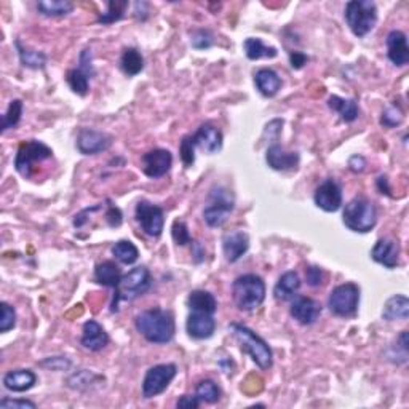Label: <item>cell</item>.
<instances>
[{
  "label": "cell",
  "mask_w": 409,
  "mask_h": 409,
  "mask_svg": "<svg viewBox=\"0 0 409 409\" xmlns=\"http://www.w3.org/2000/svg\"><path fill=\"white\" fill-rule=\"evenodd\" d=\"M128 7V2H109L108 3V13H103L98 18V23L110 24L119 21L123 18L125 10Z\"/></svg>",
  "instance_id": "74e56055"
},
{
  "label": "cell",
  "mask_w": 409,
  "mask_h": 409,
  "mask_svg": "<svg viewBox=\"0 0 409 409\" xmlns=\"http://www.w3.org/2000/svg\"><path fill=\"white\" fill-rule=\"evenodd\" d=\"M243 48H245V53H247L248 60H253V61L261 60V58H275L278 55L277 48L264 45L261 38H254V37L247 38L243 43Z\"/></svg>",
  "instance_id": "4dcf8cb0"
},
{
  "label": "cell",
  "mask_w": 409,
  "mask_h": 409,
  "mask_svg": "<svg viewBox=\"0 0 409 409\" xmlns=\"http://www.w3.org/2000/svg\"><path fill=\"white\" fill-rule=\"evenodd\" d=\"M190 43L194 48H199V50H205V48H210L213 45V36L211 32L205 31V29H200V31H195L192 34Z\"/></svg>",
  "instance_id": "7bdbcfd3"
},
{
  "label": "cell",
  "mask_w": 409,
  "mask_h": 409,
  "mask_svg": "<svg viewBox=\"0 0 409 409\" xmlns=\"http://www.w3.org/2000/svg\"><path fill=\"white\" fill-rule=\"evenodd\" d=\"M254 84H256L258 90L261 91V95L267 96V98L275 96L282 88V79L272 69H259L254 74Z\"/></svg>",
  "instance_id": "cb8c5ba5"
},
{
  "label": "cell",
  "mask_w": 409,
  "mask_h": 409,
  "mask_svg": "<svg viewBox=\"0 0 409 409\" xmlns=\"http://www.w3.org/2000/svg\"><path fill=\"white\" fill-rule=\"evenodd\" d=\"M74 10V3L67 0H40L37 3V12L48 18L66 16Z\"/></svg>",
  "instance_id": "f546056e"
},
{
  "label": "cell",
  "mask_w": 409,
  "mask_h": 409,
  "mask_svg": "<svg viewBox=\"0 0 409 409\" xmlns=\"http://www.w3.org/2000/svg\"><path fill=\"white\" fill-rule=\"evenodd\" d=\"M364 166H367V160H364L362 156H354L349 160V168L354 173H362L364 170Z\"/></svg>",
  "instance_id": "f907efd6"
},
{
  "label": "cell",
  "mask_w": 409,
  "mask_h": 409,
  "mask_svg": "<svg viewBox=\"0 0 409 409\" xmlns=\"http://www.w3.org/2000/svg\"><path fill=\"white\" fill-rule=\"evenodd\" d=\"M234 210V199L229 190L218 189L210 195V205L203 210V219L210 227H221Z\"/></svg>",
  "instance_id": "30bf717a"
},
{
  "label": "cell",
  "mask_w": 409,
  "mask_h": 409,
  "mask_svg": "<svg viewBox=\"0 0 409 409\" xmlns=\"http://www.w3.org/2000/svg\"><path fill=\"white\" fill-rule=\"evenodd\" d=\"M96 208H99V205L93 206V208H88V213H91V211H95ZM84 213L86 214V210L84 211ZM84 213H80V214H77V216H75V219H74V225H75V227H80V225H84V223H85Z\"/></svg>",
  "instance_id": "f5cc1de1"
},
{
  "label": "cell",
  "mask_w": 409,
  "mask_h": 409,
  "mask_svg": "<svg viewBox=\"0 0 409 409\" xmlns=\"http://www.w3.org/2000/svg\"><path fill=\"white\" fill-rule=\"evenodd\" d=\"M0 310H2V317H0V333H8L10 330L14 328L16 325V312L7 302L0 304Z\"/></svg>",
  "instance_id": "f35d334b"
},
{
  "label": "cell",
  "mask_w": 409,
  "mask_h": 409,
  "mask_svg": "<svg viewBox=\"0 0 409 409\" xmlns=\"http://www.w3.org/2000/svg\"><path fill=\"white\" fill-rule=\"evenodd\" d=\"M345 21L357 37H364L376 26L377 8L371 0H352L345 5Z\"/></svg>",
  "instance_id": "277c9868"
},
{
  "label": "cell",
  "mask_w": 409,
  "mask_h": 409,
  "mask_svg": "<svg viewBox=\"0 0 409 409\" xmlns=\"http://www.w3.org/2000/svg\"><path fill=\"white\" fill-rule=\"evenodd\" d=\"M21 115H23V101L13 99L8 106L7 112L3 115L2 132H7V129L16 127L19 120H21Z\"/></svg>",
  "instance_id": "8d00e7d4"
},
{
  "label": "cell",
  "mask_w": 409,
  "mask_h": 409,
  "mask_svg": "<svg viewBox=\"0 0 409 409\" xmlns=\"http://www.w3.org/2000/svg\"><path fill=\"white\" fill-rule=\"evenodd\" d=\"M371 258L377 264H382L387 269H395L400 259V247L398 242L392 238H381L371 249Z\"/></svg>",
  "instance_id": "d6986e66"
},
{
  "label": "cell",
  "mask_w": 409,
  "mask_h": 409,
  "mask_svg": "<svg viewBox=\"0 0 409 409\" xmlns=\"http://www.w3.org/2000/svg\"><path fill=\"white\" fill-rule=\"evenodd\" d=\"M387 56L398 67L409 62V47L406 34L401 31H392L387 36Z\"/></svg>",
  "instance_id": "44dd1931"
},
{
  "label": "cell",
  "mask_w": 409,
  "mask_h": 409,
  "mask_svg": "<svg viewBox=\"0 0 409 409\" xmlns=\"http://www.w3.org/2000/svg\"><path fill=\"white\" fill-rule=\"evenodd\" d=\"M177 369L175 364H157V367H152L146 373L142 381V397L149 400V398H153L160 395L170 386L173 379L176 377Z\"/></svg>",
  "instance_id": "9c48e42d"
},
{
  "label": "cell",
  "mask_w": 409,
  "mask_h": 409,
  "mask_svg": "<svg viewBox=\"0 0 409 409\" xmlns=\"http://www.w3.org/2000/svg\"><path fill=\"white\" fill-rule=\"evenodd\" d=\"M37 376L31 369H14L3 376V386L10 392H26L36 386Z\"/></svg>",
  "instance_id": "603a6c76"
},
{
  "label": "cell",
  "mask_w": 409,
  "mask_h": 409,
  "mask_svg": "<svg viewBox=\"0 0 409 409\" xmlns=\"http://www.w3.org/2000/svg\"><path fill=\"white\" fill-rule=\"evenodd\" d=\"M112 254L119 262L125 264V266L134 264L139 258L138 248L134 247V243L129 242V240H120V242L115 243L112 247Z\"/></svg>",
  "instance_id": "d6a6232c"
},
{
  "label": "cell",
  "mask_w": 409,
  "mask_h": 409,
  "mask_svg": "<svg viewBox=\"0 0 409 409\" xmlns=\"http://www.w3.org/2000/svg\"><path fill=\"white\" fill-rule=\"evenodd\" d=\"M51 157H53V151L47 146V144L36 141V139H31V141L23 142L21 146H19L16 157H14V168H16V171L21 176L31 177L34 165Z\"/></svg>",
  "instance_id": "ba28073f"
},
{
  "label": "cell",
  "mask_w": 409,
  "mask_h": 409,
  "mask_svg": "<svg viewBox=\"0 0 409 409\" xmlns=\"http://www.w3.org/2000/svg\"><path fill=\"white\" fill-rule=\"evenodd\" d=\"M403 122V112L400 110V108H397V106H391V108L384 110L382 117H381V123L384 127L387 128H393V127H398Z\"/></svg>",
  "instance_id": "60d3db41"
},
{
  "label": "cell",
  "mask_w": 409,
  "mask_h": 409,
  "mask_svg": "<svg viewBox=\"0 0 409 409\" xmlns=\"http://www.w3.org/2000/svg\"><path fill=\"white\" fill-rule=\"evenodd\" d=\"M106 221H108L110 227H119V225L122 224V211H120L117 206L110 205L108 213H106Z\"/></svg>",
  "instance_id": "7dc6e473"
},
{
  "label": "cell",
  "mask_w": 409,
  "mask_h": 409,
  "mask_svg": "<svg viewBox=\"0 0 409 409\" xmlns=\"http://www.w3.org/2000/svg\"><path fill=\"white\" fill-rule=\"evenodd\" d=\"M90 79L91 77L86 74V72L82 71L80 67L79 69L67 71V74H66V80H67V84H69L71 90L79 96H85L86 93H88Z\"/></svg>",
  "instance_id": "e575fe53"
},
{
  "label": "cell",
  "mask_w": 409,
  "mask_h": 409,
  "mask_svg": "<svg viewBox=\"0 0 409 409\" xmlns=\"http://www.w3.org/2000/svg\"><path fill=\"white\" fill-rule=\"evenodd\" d=\"M290 60H291V66L295 67V69H301L302 66L307 64V61H309V58H307L304 53L301 51H295L290 55Z\"/></svg>",
  "instance_id": "816d5d0a"
},
{
  "label": "cell",
  "mask_w": 409,
  "mask_h": 409,
  "mask_svg": "<svg viewBox=\"0 0 409 409\" xmlns=\"http://www.w3.org/2000/svg\"><path fill=\"white\" fill-rule=\"evenodd\" d=\"M266 162L272 170L277 171L296 170L297 165H299V153L288 152L283 147L278 146V144H273V146L267 149Z\"/></svg>",
  "instance_id": "ac0fdd59"
},
{
  "label": "cell",
  "mask_w": 409,
  "mask_h": 409,
  "mask_svg": "<svg viewBox=\"0 0 409 409\" xmlns=\"http://www.w3.org/2000/svg\"><path fill=\"white\" fill-rule=\"evenodd\" d=\"M232 296L235 306L240 310H256L266 299V285H264L262 278L254 273L240 275L232 283Z\"/></svg>",
  "instance_id": "7a4b0ae2"
},
{
  "label": "cell",
  "mask_w": 409,
  "mask_h": 409,
  "mask_svg": "<svg viewBox=\"0 0 409 409\" xmlns=\"http://www.w3.org/2000/svg\"><path fill=\"white\" fill-rule=\"evenodd\" d=\"M315 205L326 213H334L343 205V190L339 184L333 179H326L317 187L314 195Z\"/></svg>",
  "instance_id": "5bb4252c"
},
{
  "label": "cell",
  "mask_w": 409,
  "mask_h": 409,
  "mask_svg": "<svg viewBox=\"0 0 409 409\" xmlns=\"http://www.w3.org/2000/svg\"><path fill=\"white\" fill-rule=\"evenodd\" d=\"M195 397L199 398L200 401L210 403V405H213V403L218 401L219 397H221L219 387L216 386V382L210 381V379H206V381L199 382V386H197V391H195Z\"/></svg>",
  "instance_id": "d590c367"
},
{
  "label": "cell",
  "mask_w": 409,
  "mask_h": 409,
  "mask_svg": "<svg viewBox=\"0 0 409 409\" xmlns=\"http://www.w3.org/2000/svg\"><path fill=\"white\" fill-rule=\"evenodd\" d=\"M301 288V278L296 272H286L280 277V280L275 285L273 295L278 301H290L296 296V293Z\"/></svg>",
  "instance_id": "83f0119b"
},
{
  "label": "cell",
  "mask_w": 409,
  "mask_h": 409,
  "mask_svg": "<svg viewBox=\"0 0 409 409\" xmlns=\"http://www.w3.org/2000/svg\"><path fill=\"white\" fill-rule=\"evenodd\" d=\"M234 338L237 339L240 347L245 354H248L253 358V362L258 364L261 369H271L273 364V355L269 344L262 338L251 331L247 326L232 323L230 325Z\"/></svg>",
  "instance_id": "3957f363"
},
{
  "label": "cell",
  "mask_w": 409,
  "mask_h": 409,
  "mask_svg": "<svg viewBox=\"0 0 409 409\" xmlns=\"http://www.w3.org/2000/svg\"><path fill=\"white\" fill-rule=\"evenodd\" d=\"M120 67L128 77H133L144 69V58L136 48H127L120 60Z\"/></svg>",
  "instance_id": "1f68e13d"
},
{
  "label": "cell",
  "mask_w": 409,
  "mask_h": 409,
  "mask_svg": "<svg viewBox=\"0 0 409 409\" xmlns=\"http://www.w3.org/2000/svg\"><path fill=\"white\" fill-rule=\"evenodd\" d=\"M200 400L195 395H184L177 401V408H186V409H195L199 408Z\"/></svg>",
  "instance_id": "681fc988"
},
{
  "label": "cell",
  "mask_w": 409,
  "mask_h": 409,
  "mask_svg": "<svg viewBox=\"0 0 409 409\" xmlns=\"http://www.w3.org/2000/svg\"><path fill=\"white\" fill-rule=\"evenodd\" d=\"M194 247H195V251H194V254H195V261H197V262H200L201 259H203L205 253L201 251V247H200L199 243H194Z\"/></svg>",
  "instance_id": "db71d44e"
},
{
  "label": "cell",
  "mask_w": 409,
  "mask_h": 409,
  "mask_svg": "<svg viewBox=\"0 0 409 409\" xmlns=\"http://www.w3.org/2000/svg\"><path fill=\"white\" fill-rule=\"evenodd\" d=\"M192 139L195 147H200L206 153H216L223 149V133L211 123L201 125Z\"/></svg>",
  "instance_id": "e0dca14e"
},
{
  "label": "cell",
  "mask_w": 409,
  "mask_h": 409,
  "mask_svg": "<svg viewBox=\"0 0 409 409\" xmlns=\"http://www.w3.org/2000/svg\"><path fill=\"white\" fill-rule=\"evenodd\" d=\"M360 304V288L355 283L336 286L328 297V307L336 317H354Z\"/></svg>",
  "instance_id": "52a82bcc"
},
{
  "label": "cell",
  "mask_w": 409,
  "mask_h": 409,
  "mask_svg": "<svg viewBox=\"0 0 409 409\" xmlns=\"http://www.w3.org/2000/svg\"><path fill=\"white\" fill-rule=\"evenodd\" d=\"M171 234H173V238H175V242L177 245H181V247H184L187 243H192V237L189 234V230H187V225L186 223H182V221H175V224H173V229H171Z\"/></svg>",
  "instance_id": "b9f144b4"
},
{
  "label": "cell",
  "mask_w": 409,
  "mask_h": 409,
  "mask_svg": "<svg viewBox=\"0 0 409 409\" xmlns=\"http://www.w3.org/2000/svg\"><path fill=\"white\" fill-rule=\"evenodd\" d=\"M343 221L354 232L367 234L373 230L377 223L376 208L367 199H354L345 205Z\"/></svg>",
  "instance_id": "8992f818"
},
{
  "label": "cell",
  "mask_w": 409,
  "mask_h": 409,
  "mask_svg": "<svg viewBox=\"0 0 409 409\" xmlns=\"http://www.w3.org/2000/svg\"><path fill=\"white\" fill-rule=\"evenodd\" d=\"M290 314L293 319L297 321V323L306 325V326L314 325L321 315V306H320V302H317L315 299L301 296V297H296V299L293 301Z\"/></svg>",
  "instance_id": "9a60e30c"
},
{
  "label": "cell",
  "mask_w": 409,
  "mask_h": 409,
  "mask_svg": "<svg viewBox=\"0 0 409 409\" xmlns=\"http://www.w3.org/2000/svg\"><path fill=\"white\" fill-rule=\"evenodd\" d=\"M138 333L152 344H166L175 338L176 325L171 312L149 309L141 312L134 320Z\"/></svg>",
  "instance_id": "6da1fadb"
},
{
  "label": "cell",
  "mask_w": 409,
  "mask_h": 409,
  "mask_svg": "<svg viewBox=\"0 0 409 409\" xmlns=\"http://www.w3.org/2000/svg\"><path fill=\"white\" fill-rule=\"evenodd\" d=\"M306 278L310 286H320L323 283V272H321L320 267L310 266L306 269Z\"/></svg>",
  "instance_id": "bcb514c9"
},
{
  "label": "cell",
  "mask_w": 409,
  "mask_h": 409,
  "mask_svg": "<svg viewBox=\"0 0 409 409\" xmlns=\"http://www.w3.org/2000/svg\"><path fill=\"white\" fill-rule=\"evenodd\" d=\"M82 345L91 352H99L109 344V336L98 321L90 320L84 325V334L80 339Z\"/></svg>",
  "instance_id": "7402d4cb"
},
{
  "label": "cell",
  "mask_w": 409,
  "mask_h": 409,
  "mask_svg": "<svg viewBox=\"0 0 409 409\" xmlns=\"http://www.w3.org/2000/svg\"><path fill=\"white\" fill-rule=\"evenodd\" d=\"M186 330H187V334H189L192 339H197V340L208 339L216 331V320L213 319V315L210 314L194 312V314H190L189 319H187Z\"/></svg>",
  "instance_id": "2e32d148"
},
{
  "label": "cell",
  "mask_w": 409,
  "mask_h": 409,
  "mask_svg": "<svg viewBox=\"0 0 409 409\" xmlns=\"http://www.w3.org/2000/svg\"><path fill=\"white\" fill-rule=\"evenodd\" d=\"M80 69L86 72L90 77L95 75L93 64H91V50H88V48L82 51V55H80Z\"/></svg>",
  "instance_id": "c3c4849f"
},
{
  "label": "cell",
  "mask_w": 409,
  "mask_h": 409,
  "mask_svg": "<svg viewBox=\"0 0 409 409\" xmlns=\"http://www.w3.org/2000/svg\"><path fill=\"white\" fill-rule=\"evenodd\" d=\"M16 48L19 60L24 67H31V69H42L47 62V56L42 51H34L31 48H26L21 45V42L16 40Z\"/></svg>",
  "instance_id": "836d02e7"
},
{
  "label": "cell",
  "mask_w": 409,
  "mask_h": 409,
  "mask_svg": "<svg viewBox=\"0 0 409 409\" xmlns=\"http://www.w3.org/2000/svg\"><path fill=\"white\" fill-rule=\"evenodd\" d=\"M179 153H181V160L184 165L189 168L194 165L195 162V144L192 136H186L182 138L181 146H179Z\"/></svg>",
  "instance_id": "ab89813d"
},
{
  "label": "cell",
  "mask_w": 409,
  "mask_h": 409,
  "mask_svg": "<svg viewBox=\"0 0 409 409\" xmlns=\"http://www.w3.org/2000/svg\"><path fill=\"white\" fill-rule=\"evenodd\" d=\"M122 272L119 266L112 261H104L96 266L95 269V280L103 286H109L117 290L120 282H122Z\"/></svg>",
  "instance_id": "d4e9b609"
},
{
  "label": "cell",
  "mask_w": 409,
  "mask_h": 409,
  "mask_svg": "<svg viewBox=\"0 0 409 409\" xmlns=\"http://www.w3.org/2000/svg\"><path fill=\"white\" fill-rule=\"evenodd\" d=\"M173 165V156L166 149H153L144 153L141 158V166L144 175L149 177H162L171 170Z\"/></svg>",
  "instance_id": "4fadbf2b"
},
{
  "label": "cell",
  "mask_w": 409,
  "mask_h": 409,
  "mask_svg": "<svg viewBox=\"0 0 409 409\" xmlns=\"http://www.w3.org/2000/svg\"><path fill=\"white\" fill-rule=\"evenodd\" d=\"M152 285L151 272L146 267H134L133 271H129L127 275L122 277V282L117 290L114 293L112 304H110V310H119V301H134L136 297L142 296Z\"/></svg>",
  "instance_id": "5b68a950"
},
{
  "label": "cell",
  "mask_w": 409,
  "mask_h": 409,
  "mask_svg": "<svg viewBox=\"0 0 409 409\" xmlns=\"http://www.w3.org/2000/svg\"><path fill=\"white\" fill-rule=\"evenodd\" d=\"M36 406H37L36 403L29 400H10V398H3V400L0 401V408L2 409H26V408L34 409Z\"/></svg>",
  "instance_id": "f6af8a7d"
},
{
  "label": "cell",
  "mask_w": 409,
  "mask_h": 409,
  "mask_svg": "<svg viewBox=\"0 0 409 409\" xmlns=\"http://www.w3.org/2000/svg\"><path fill=\"white\" fill-rule=\"evenodd\" d=\"M110 146H112V136L96 129L85 128L77 136V149L84 156H96V153L106 152Z\"/></svg>",
  "instance_id": "7c38bea8"
},
{
  "label": "cell",
  "mask_w": 409,
  "mask_h": 409,
  "mask_svg": "<svg viewBox=\"0 0 409 409\" xmlns=\"http://www.w3.org/2000/svg\"><path fill=\"white\" fill-rule=\"evenodd\" d=\"M249 248L248 235L242 230H230L223 238V251L229 262H237Z\"/></svg>",
  "instance_id": "ffe728a7"
},
{
  "label": "cell",
  "mask_w": 409,
  "mask_h": 409,
  "mask_svg": "<svg viewBox=\"0 0 409 409\" xmlns=\"http://www.w3.org/2000/svg\"><path fill=\"white\" fill-rule=\"evenodd\" d=\"M136 221L141 225L144 234L149 237H160L163 232V225H165V216L160 206H156L149 201H139L136 205Z\"/></svg>",
  "instance_id": "8fae6325"
},
{
  "label": "cell",
  "mask_w": 409,
  "mask_h": 409,
  "mask_svg": "<svg viewBox=\"0 0 409 409\" xmlns=\"http://www.w3.org/2000/svg\"><path fill=\"white\" fill-rule=\"evenodd\" d=\"M40 367L51 369V371H62V369H67L71 367V362L64 357H53V358H47L45 362H42Z\"/></svg>",
  "instance_id": "ee69618b"
},
{
  "label": "cell",
  "mask_w": 409,
  "mask_h": 409,
  "mask_svg": "<svg viewBox=\"0 0 409 409\" xmlns=\"http://www.w3.org/2000/svg\"><path fill=\"white\" fill-rule=\"evenodd\" d=\"M187 306L192 312H203V314L214 315L218 310V301L208 291L195 290L187 297Z\"/></svg>",
  "instance_id": "4316f807"
},
{
  "label": "cell",
  "mask_w": 409,
  "mask_h": 409,
  "mask_svg": "<svg viewBox=\"0 0 409 409\" xmlns=\"http://www.w3.org/2000/svg\"><path fill=\"white\" fill-rule=\"evenodd\" d=\"M328 106L334 112L339 114V117L344 120V122H355L358 119V104L355 99H344L339 98V96H331L328 99Z\"/></svg>",
  "instance_id": "f1b7e54d"
},
{
  "label": "cell",
  "mask_w": 409,
  "mask_h": 409,
  "mask_svg": "<svg viewBox=\"0 0 409 409\" xmlns=\"http://www.w3.org/2000/svg\"><path fill=\"white\" fill-rule=\"evenodd\" d=\"M409 317V299L403 295H395L384 304L382 319L387 321L395 320H408Z\"/></svg>",
  "instance_id": "484cf974"
}]
</instances>
